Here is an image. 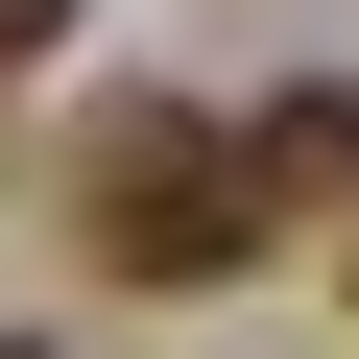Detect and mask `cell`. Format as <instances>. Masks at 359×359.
Wrapping results in <instances>:
<instances>
[{
  "label": "cell",
  "instance_id": "1",
  "mask_svg": "<svg viewBox=\"0 0 359 359\" xmlns=\"http://www.w3.org/2000/svg\"><path fill=\"white\" fill-rule=\"evenodd\" d=\"M72 240H96V287H240V264H264L240 144H216L192 96H96V144H72Z\"/></svg>",
  "mask_w": 359,
  "mask_h": 359
},
{
  "label": "cell",
  "instance_id": "2",
  "mask_svg": "<svg viewBox=\"0 0 359 359\" xmlns=\"http://www.w3.org/2000/svg\"><path fill=\"white\" fill-rule=\"evenodd\" d=\"M240 216H359V96H240Z\"/></svg>",
  "mask_w": 359,
  "mask_h": 359
},
{
  "label": "cell",
  "instance_id": "3",
  "mask_svg": "<svg viewBox=\"0 0 359 359\" xmlns=\"http://www.w3.org/2000/svg\"><path fill=\"white\" fill-rule=\"evenodd\" d=\"M48 25H72V0H0V48H48Z\"/></svg>",
  "mask_w": 359,
  "mask_h": 359
},
{
  "label": "cell",
  "instance_id": "4",
  "mask_svg": "<svg viewBox=\"0 0 359 359\" xmlns=\"http://www.w3.org/2000/svg\"><path fill=\"white\" fill-rule=\"evenodd\" d=\"M0 359H25V335H0Z\"/></svg>",
  "mask_w": 359,
  "mask_h": 359
}]
</instances>
